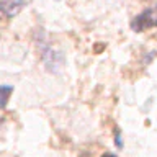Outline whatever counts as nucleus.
<instances>
[{"label":"nucleus","mask_w":157,"mask_h":157,"mask_svg":"<svg viewBox=\"0 0 157 157\" xmlns=\"http://www.w3.org/2000/svg\"><path fill=\"white\" fill-rule=\"evenodd\" d=\"M29 2L31 0H0V21L17 17Z\"/></svg>","instance_id":"2"},{"label":"nucleus","mask_w":157,"mask_h":157,"mask_svg":"<svg viewBox=\"0 0 157 157\" xmlns=\"http://www.w3.org/2000/svg\"><path fill=\"white\" fill-rule=\"evenodd\" d=\"M149 2H155V3H157V0H149Z\"/></svg>","instance_id":"5"},{"label":"nucleus","mask_w":157,"mask_h":157,"mask_svg":"<svg viewBox=\"0 0 157 157\" xmlns=\"http://www.w3.org/2000/svg\"><path fill=\"white\" fill-rule=\"evenodd\" d=\"M101 157H116V155H115V154H110V152H105Z\"/></svg>","instance_id":"4"},{"label":"nucleus","mask_w":157,"mask_h":157,"mask_svg":"<svg viewBox=\"0 0 157 157\" xmlns=\"http://www.w3.org/2000/svg\"><path fill=\"white\" fill-rule=\"evenodd\" d=\"M12 92H13V87H10V85H0V108L7 106Z\"/></svg>","instance_id":"3"},{"label":"nucleus","mask_w":157,"mask_h":157,"mask_svg":"<svg viewBox=\"0 0 157 157\" xmlns=\"http://www.w3.org/2000/svg\"><path fill=\"white\" fill-rule=\"evenodd\" d=\"M0 124H2V118H0Z\"/></svg>","instance_id":"6"},{"label":"nucleus","mask_w":157,"mask_h":157,"mask_svg":"<svg viewBox=\"0 0 157 157\" xmlns=\"http://www.w3.org/2000/svg\"><path fill=\"white\" fill-rule=\"evenodd\" d=\"M151 28H157V10L154 8H147L144 12H141L131 21V29H134L137 33Z\"/></svg>","instance_id":"1"}]
</instances>
